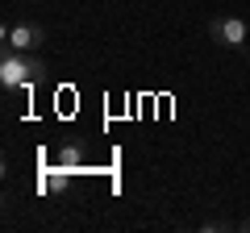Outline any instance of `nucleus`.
<instances>
[{"instance_id": "f257e3e1", "label": "nucleus", "mask_w": 250, "mask_h": 233, "mask_svg": "<svg viewBox=\"0 0 250 233\" xmlns=\"http://www.w3.org/2000/svg\"><path fill=\"white\" fill-rule=\"evenodd\" d=\"M46 79V63L34 58L25 50H4L0 54V88L13 92V88H34V83Z\"/></svg>"}, {"instance_id": "39448f33", "label": "nucleus", "mask_w": 250, "mask_h": 233, "mask_svg": "<svg viewBox=\"0 0 250 233\" xmlns=\"http://www.w3.org/2000/svg\"><path fill=\"white\" fill-rule=\"evenodd\" d=\"M67 179H71V171L59 167V171H50V175L42 179V188H46V192H67Z\"/></svg>"}, {"instance_id": "7ed1b4c3", "label": "nucleus", "mask_w": 250, "mask_h": 233, "mask_svg": "<svg viewBox=\"0 0 250 233\" xmlns=\"http://www.w3.org/2000/svg\"><path fill=\"white\" fill-rule=\"evenodd\" d=\"M4 50H25L34 54L38 46H46V29L38 25V21H21V25H4Z\"/></svg>"}, {"instance_id": "f03ea898", "label": "nucleus", "mask_w": 250, "mask_h": 233, "mask_svg": "<svg viewBox=\"0 0 250 233\" xmlns=\"http://www.w3.org/2000/svg\"><path fill=\"white\" fill-rule=\"evenodd\" d=\"M208 38H213L217 46L242 50V46L250 42V21H246V17H238V13H217V17L208 21Z\"/></svg>"}, {"instance_id": "423d86ee", "label": "nucleus", "mask_w": 250, "mask_h": 233, "mask_svg": "<svg viewBox=\"0 0 250 233\" xmlns=\"http://www.w3.org/2000/svg\"><path fill=\"white\" fill-rule=\"evenodd\" d=\"M200 229H205V233H213V229H233V225H229V221H205Z\"/></svg>"}, {"instance_id": "0eeeda50", "label": "nucleus", "mask_w": 250, "mask_h": 233, "mask_svg": "<svg viewBox=\"0 0 250 233\" xmlns=\"http://www.w3.org/2000/svg\"><path fill=\"white\" fill-rule=\"evenodd\" d=\"M238 229H250V216H246V221H242V225H238Z\"/></svg>"}, {"instance_id": "20e7f679", "label": "nucleus", "mask_w": 250, "mask_h": 233, "mask_svg": "<svg viewBox=\"0 0 250 233\" xmlns=\"http://www.w3.org/2000/svg\"><path fill=\"white\" fill-rule=\"evenodd\" d=\"M59 167H67V171H80V167H83V146H80V142H67V146H59Z\"/></svg>"}]
</instances>
